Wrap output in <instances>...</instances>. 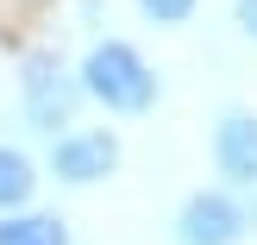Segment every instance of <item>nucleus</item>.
<instances>
[{"mask_svg":"<svg viewBox=\"0 0 257 245\" xmlns=\"http://www.w3.org/2000/svg\"><path fill=\"white\" fill-rule=\"evenodd\" d=\"M82 95H94L107 113H145L151 101H157V75H151V63L138 57L132 44L107 38V44H94L88 63H82Z\"/></svg>","mask_w":257,"mask_h":245,"instance_id":"nucleus-1","label":"nucleus"},{"mask_svg":"<svg viewBox=\"0 0 257 245\" xmlns=\"http://www.w3.org/2000/svg\"><path fill=\"white\" fill-rule=\"evenodd\" d=\"M19 101H25V120H32L38 132L57 138V126H69V120H75L82 82H75V75L63 69L50 50H32V57H25V75H19Z\"/></svg>","mask_w":257,"mask_h":245,"instance_id":"nucleus-2","label":"nucleus"},{"mask_svg":"<svg viewBox=\"0 0 257 245\" xmlns=\"http://www.w3.org/2000/svg\"><path fill=\"white\" fill-rule=\"evenodd\" d=\"M213 164H220L226 183L257 189V120L251 113H226L213 126Z\"/></svg>","mask_w":257,"mask_h":245,"instance_id":"nucleus-5","label":"nucleus"},{"mask_svg":"<svg viewBox=\"0 0 257 245\" xmlns=\"http://www.w3.org/2000/svg\"><path fill=\"white\" fill-rule=\"evenodd\" d=\"M0 245H69L57 214H0Z\"/></svg>","mask_w":257,"mask_h":245,"instance_id":"nucleus-6","label":"nucleus"},{"mask_svg":"<svg viewBox=\"0 0 257 245\" xmlns=\"http://www.w3.org/2000/svg\"><path fill=\"white\" fill-rule=\"evenodd\" d=\"M113 170H119V138L100 132V126L63 132L57 145H50V176H57V183L88 189V183H100V176H113Z\"/></svg>","mask_w":257,"mask_h":245,"instance_id":"nucleus-3","label":"nucleus"},{"mask_svg":"<svg viewBox=\"0 0 257 245\" xmlns=\"http://www.w3.org/2000/svg\"><path fill=\"white\" fill-rule=\"evenodd\" d=\"M238 32L257 38V0H238Z\"/></svg>","mask_w":257,"mask_h":245,"instance_id":"nucleus-9","label":"nucleus"},{"mask_svg":"<svg viewBox=\"0 0 257 245\" xmlns=\"http://www.w3.org/2000/svg\"><path fill=\"white\" fill-rule=\"evenodd\" d=\"M138 7H145L157 25H182L188 13H195V0H138Z\"/></svg>","mask_w":257,"mask_h":245,"instance_id":"nucleus-8","label":"nucleus"},{"mask_svg":"<svg viewBox=\"0 0 257 245\" xmlns=\"http://www.w3.org/2000/svg\"><path fill=\"white\" fill-rule=\"evenodd\" d=\"M32 189H38V176H32V164H25V151L0 145V214L25 208V201H32Z\"/></svg>","mask_w":257,"mask_h":245,"instance_id":"nucleus-7","label":"nucleus"},{"mask_svg":"<svg viewBox=\"0 0 257 245\" xmlns=\"http://www.w3.org/2000/svg\"><path fill=\"white\" fill-rule=\"evenodd\" d=\"M238 239H245V214H238L232 195L201 189V195L182 201V214H176V245H238Z\"/></svg>","mask_w":257,"mask_h":245,"instance_id":"nucleus-4","label":"nucleus"}]
</instances>
